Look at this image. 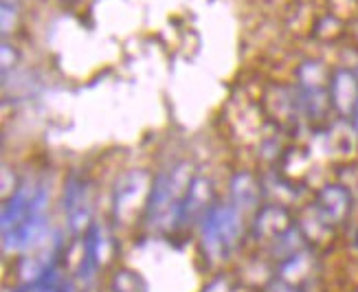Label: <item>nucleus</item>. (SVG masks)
I'll list each match as a JSON object with an SVG mask.
<instances>
[{
  "mask_svg": "<svg viewBox=\"0 0 358 292\" xmlns=\"http://www.w3.org/2000/svg\"><path fill=\"white\" fill-rule=\"evenodd\" d=\"M49 189L42 182H24L15 187L3 207V249L24 255L53 235L46 220Z\"/></svg>",
  "mask_w": 358,
  "mask_h": 292,
  "instance_id": "nucleus-1",
  "label": "nucleus"
},
{
  "mask_svg": "<svg viewBox=\"0 0 358 292\" xmlns=\"http://www.w3.org/2000/svg\"><path fill=\"white\" fill-rule=\"evenodd\" d=\"M194 178L196 176H192V167L187 163H178L152 180L148 209L143 215V222L152 231L172 233V231L182 226L185 200Z\"/></svg>",
  "mask_w": 358,
  "mask_h": 292,
  "instance_id": "nucleus-2",
  "label": "nucleus"
},
{
  "mask_svg": "<svg viewBox=\"0 0 358 292\" xmlns=\"http://www.w3.org/2000/svg\"><path fill=\"white\" fill-rule=\"evenodd\" d=\"M244 213L233 205H215L198 224V246L209 264H224L244 240Z\"/></svg>",
  "mask_w": 358,
  "mask_h": 292,
  "instance_id": "nucleus-3",
  "label": "nucleus"
},
{
  "mask_svg": "<svg viewBox=\"0 0 358 292\" xmlns=\"http://www.w3.org/2000/svg\"><path fill=\"white\" fill-rule=\"evenodd\" d=\"M150 189L152 182L145 172H128L117 180L115 187V198H113V213L115 220L121 224H130L134 222L136 213H143L148 209V200H150Z\"/></svg>",
  "mask_w": 358,
  "mask_h": 292,
  "instance_id": "nucleus-4",
  "label": "nucleus"
},
{
  "mask_svg": "<svg viewBox=\"0 0 358 292\" xmlns=\"http://www.w3.org/2000/svg\"><path fill=\"white\" fill-rule=\"evenodd\" d=\"M294 226H297V222H294L290 209L286 205L271 203V205H262L253 213L251 226H248V235H251L253 242L264 244L266 249H271L277 240H282Z\"/></svg>",
  "mask_w": 358,
  "mask_h": 292,
  "instance_id": "nucleus-5",
  "label": "nucleus"
},
{
  "mask_svg": "<svg viewBox=\"0 0 358 292\" xmlns=\"http://www.w3.org/2000/svg\"><path fill=\"white\" fill-rule=\"evenodd\" d=\"M64 218L71 233L82 235L92 226L90 187L80 174H71L64 184Z\"/></svg>",
  "mask_w": 358,
  "mask_h": 292,
  "instance_id": "nucleus-6",
  "label": "nucleus"
},
{
  "mask_svg": "<svg viewBox=\"0 0 358 292\" xmlns=\"http://www.w3.org/2000/svg\"><path fill=\"white\" fill-rule=\"evenodd\" d=\"M352 207H354L352 191L341 182H330V184H325V187H321L313 203V209L330 226L345 224L352 215Z\"/></svg>",
  "mask_w": 358,
  "mask_h": 292,
  "instance_id": "nucleus-7",
  "label": "nucleus"
},
{
  "mask_svg": "<svg viewBox=\"0 0 358 292\" xmlns=\"http://www.w3.org/2000/svg\"><path fill=\"white\" fill-rule=\"evenodd\" d=\"M330 103L343 117H354L358 105V75L350 68H338L330 77Z\"/></svg>",
  "mask_w": 358,
  "mask_h": 292,
  "instance_id": "nucleus-8",
  "label": "nucleus"
},
{
  "mask_svg": "<svg viewBox=\"0 0 358 292\" xmlns=\"http://www.w3.org/2000/svg\"><path fill=\"white\" fill-rule=\"evenodd\" d=\"M215 207V191L213 182L205 176H196L192 180L189 194L185 200V211H182V226L187 224H200L205 220V215Z\"/></svg>",
  "mask_w": 358,
  "mask_h": 292,
  "instance_id": "nucleus-9",
  "label": "nucleus"
},
{
  "mask_svg": "<svg viewBox=\"0 0 358 292\" xmlns=\"http://www.w3.org/2000/svg\"><path fill=\"white\" fill-rule=\"evenodd\" d=\"M317 275V257L313 246L301 253H294L286 257L284 261L275 264V277L286 284H292L297 288H303L313 277Z\"/></svg>",
  "mask_w": 358,
  "mask_h": 292,
  "instance_id": "nucleus-10",
  "label": "nucleus"
},
{
  "mask_svg": "<svg viewBox=\"0 0 358 292\" xmlns=\"http://www.w3.org/2000/svg\"><path fill=\"white\" fill-rule=\"evenodd\" d=\"M262 184L248 172L238 174L231 180V205L242 213H255L262 207Z\"/></svg>",
  "mask_w": 358,
  "mask_h": 292,
  "instance_id": "nucleus-11",
  "label": "nucleus"
},
{
  "mask_svg": "<svg viewBox=\"0 0 358 292\" xmlns=\"http://www.w3.org/2000/svg\"><path fill=\"white\" fill-rule=\"evenodd\" d=\"M110 292H150L148 282L143 279L141 272H136L134 268H117L110 277V284H108Z\"/></svg>",
  "mask_w": 358,
  "mask_h": 292,
  "instance_id": "nucleus-12",
  "label": "nucleus"
},
{
  "mask_svg": "<svg viewBox=\"0 0 358 292\" xmlns=\"http://www.w3.org/2000/svg\"><path fill=\"white\" fill-rule=\"evenodd\" d=\"M202 292H236V286H233V282L227 275H217L202 288Z\"/></svg>",
  "mask_w": 358,
  "mask_h": 292,
  "instance_id": "nucleus-13",
  "label": "nucleus"
},
{
  "mask_svg": "<svg viewBox=\"0 0 358 292\" xmlns=\"http://www.w3.org/2000/svg\"><path fill=\"white\" fill-rule=\"evenodd\" d=\"M266 292H303V288H297V286H292V284H286L282 279H275L266 286Z\"/></svg>",
  "mask_w": 358,
  "mask_h": 292,
  "instance_id": "nucleus-14",
  "label": "nucleus"
},
{
  "mask_svg": "<svg viewBox=\"0 0 358 292\" xmlns=\"http://www.w3.org/2000/svg\"><path fill=\"white\" fill-rule=\"evenodd\" d=\"M29 292H64V290H62V288L55 284L53 277H51V279H46V282H42V284H38V286H34V288H29Z\"/></svg>",
  "mask_w": 358,
  "mask_h": 292,
  "instance_id": "nucleus-15",
  "label": "nucleus"
},
{
  "mask_svg": "<svg viewBox=\"0 0 358 292\" xmlns=\"http://www.w3.org/2000/svg\"><path fill=\"white\" fill-rule=\"evenodd\" d=\"M352 119H354V132L358 134V105H356V112H354V117H352Z\"/></svg>",
  "mask_w": 358,
  "mask_h": 292,
  "instance_id": "nucleus-16",
  "label": "nucleus"
}]
</instances>
